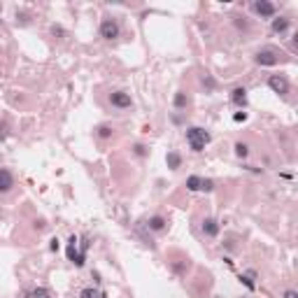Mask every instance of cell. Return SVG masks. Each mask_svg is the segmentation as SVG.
Instances as JSON below:
<instances>
[{
    "label": "cell",
    "instance_id": "cell-7",
    "mask_svg": "<svg viewBox=\"0 0 298 298\" xmlns=\"http://www.w3.org/2000/svg\"><path fill=\"white\" fill-rule=\"evenodd\" d=\"M110 103L117 110H128V107H133V98L126 91H112L110 93Z\"/></svg>",
    "mask_w": 298,
    "mask_h": 298
},
{
    "label": "cell",
    "instance_id": "cell-8",
    "mask_svg": "<svg viewBox=\"0 0 298 298\" xmlns=\"http://www.w3.org/2000/svg\"><path fill=\"white\" fill-rule=\"evenodd\" d=\"M12 186H14V175H12V170L0 168V193L12 191Z\"/></svg>",
    "mask_w": 298,
    "mask_h": 298
},
{
    "label": "cell",
    "instance_id": "cell-10",
    "mask_svg": "<svg viewBox=\"0 0 298 298\" xmlns=\"http://www.w3.org/2000/svg\"><path fill=\"white\" fill-rule=\"evenodd\" d=\"M201 228H203V233H205L208 238H217V236H219V221H217V219H203Z\"/></svg>",
    "mask_w": 298,
    "mask_h": 298
},
{
    "label": "cell",
    "instance_id": "cell-20",
    "mask_svg": "<svg viewBox=\"0 0 298 298\" xmlns=\"http://www.w3.org/2000/svg\"><path fill=\"white\" fill-rule=\"evenodd\" d=\"M201 189H203V191H212V189H214V182H212V179H203Z\"/></svg>",
    "mask_w": 298,
    "mask_h": 298
},
{
    "label": "cell",
    "instance_id": "cell-4",
    "mask_svg": "<svg viewBox=\"0 0 298 298\" xmlns=\"http://www.w3.org/2000/svg\"><path fill=\"white\" fill-rule=\"evenodd\" d=\"M254 61H256V65H263V68L277 65L280 63V52H275V49H261V52H256Z\"/></svg>",
    "mask_w": 298,
    "mask_h": 298
},
{
    "label": "cell",
    "instance_id": "cell-21",
    "mask_svg": "<svg viewBox=\"0 0 298 298\" xmlns=\"http://www.w3.org/2000/svg\"><path fill=\"white\" fill-rule=\"evenodd\" d=\"M282 298H298V291L296 289H287L282 294Z\"/></svg>",
    "mask_w": 298,
    "mask_h": 298
},
{
    "label": "cell",
    "instance_id": "cell-2",
    "mask_svg": "<svg viewBox=\"0 0 298 298\" xmlns=\"http://www.w3.org/2000/svg\"><path fill=\"white\" fill-rule=\"evenodd\" d=\"M119 35H121V26H119L117 19L105 17L103 21H100V37H103V40L112 42V40H117Z\"/></svg>",
    "mask_w": 298,
    "mask_h": 298
},
{
    "label": "cell",
    "instance_id": "cell-23",
    "mask_svg": "<svg viewBox=\"0 0 298 298\" xmlns=\"http://www.w3.org/2000/svg\"><path fill=\"white\" fill-rule=\"evenodd\" d=\"M233 119H236V121H245L247 114H245V112H236V117H233Z\"/></svg>",
    "mask_w": 298,
    "mask_h": 298
},
{
    "label": "cell",
    "instance_id": "cell-5",
    "mask_svg": "<svg viewBox=\"0 0 298 298\" xmlns=\"http://www.w3.org/2000/svg\"><path fill=\"white\" fill-rule=\"evenodd\" d=\"M268 87L272 89V93H277V96H287L289 93V79L284 77V75H270L268 77Z\"/></svg>",
    "mask_w": 298,
    "mask_h": 298
},
{
    "label": "cell",
    "instance_id": "cell-11",
    "mask_svg": "<svg viewBox=\"0 0 298 298\" xmlns=\"http://www.w3.org/2000/svg\"><path fill=\"white\" fill-rule=\"evenodd\" d=\"M231 103L236 107H247V91L242 87H238L231 91Z\"/></svg>",
    "mask_w": 298,
    "mask_h": 298
},
{
    "label": "cell",
    "instance_id": "cell-16",
    "mask_svg": "<svg viewBox=\"0 0 298 298\" xmlns=\"http://www.w3.org/2000/svg\"><path fill=\"white\" fill-rule=\"evenodd\" d=\"M236 156L238 158H247V156H249V147H247L245 142H236Z\"/></svg>",
    "mask_w": 298,
    "mask_h": 298
},
{
    "label": "cell",
    "instance_id": "cell-24",
    "mask_svg": "<svg viewBox=\"0 0 298 298\" xmlns=\"http://www.w3.org/2000/svg\"><path fill=\"white\" fill-rule=\"evenodd\" d=\"M5 135H7V128H5V126H0V138H5Z\"/></svg>",
    "mask_w": 298,
    "mask_h": 298
},
{
    "label": "cell",
    "instance_id": "cell-12",
    "mask_svg": "<svg viewBox=\"0 0 298 298\" xmlns=\"http://www.w3.org/2000/svg\"><path fill=\"white\" fill-rule=\"evenodd\" d=\"M291 21L287 17H280V19H272V33H277V35H284L287 30H289Z\"/></svg>",
    "mask_w": 298,
    "mask_h": 298
},
{
    "label": "cell",
    "instance_id": "cell-18",
    "mask_svg": "<svg viewBox=\"0 0 298 298\" xmlns=\"http://www.w3.org/2000/svg\"><path fill=\"white\" fill-rule=\"evenodd\" d=\"M79 298H100V294H98V289H93V287H87V289L79 291Z\"/></svg>",
    "mask_w": 298,
    "mask_h": 298
},
{
    "label": "cell",
    "instance_id": "cell-15",
    "mask_svg": "<svg viewBox=\"0 0 298 298\" xmlns=\"http://www.w3.org/2000/svg\"><path fill=\"white\" fill-rule=\"evenodd\" d=\"M96 135L100 138V140H107V138H112L114 135V128L112 126H107V123H103V126H98L96 128Z\"/></svg>",
    "mask_w": 298,
    "mask_h": 298
},
{
    "label": "cell",
    "instance_id": "cell-9",
    "mask_svg": "<svg viewBox=\"0 0 298 298\" xmlns=\"http://www.w3.org/2000/svg\"><path fill=\"white\" fill-rule=\"evenodd\" d=\"M147 226H149V231H154V233H163L168 228V219L161 217V214H154V217H149Z\"/></svg>",
    "mask_w": 298,
    "mask_h": 298
},
{
    "label": "cell",
    "instance_id": "cell-14",
    "mask_svg": "<svg viewBox=\"0 0 298 298\" xmlns=\"http://www.w3.org/2000/svg\"><path fill=\"white\" fill-rule=\"evenodd\" d=\"M201 186H203V177H198V175L186 177V189L189 191H201Z\"/></svg>",
    "mask_w": 298,
    "mask_h": 298
},
{
    "label": "cell",
    "instance_id": "cell-17",
    "mask_svg": "<svg viewBox=\"0 0 298 298\" xmlns=\"http://www.w3.org/2000/svg\"><path fill=\"white\" fill-rule=\"evenodd\" d=\"M30 298H52V291L44 289V287H37V289L30 291Z\"/></svg>",
    "mask_w": 298,
    "mask_h": 298
},
{
    "label": "cell",
    "instance_id": "cell-3",
    "mask_svg": "<svg viewBox=\"0 0 298 298\" xmlns=\"http://www.w3.org/2000/svg\"><path fill=\"white\" fill-rule=\"evenodd\" d=\"M87 242H84V245H82V252H79L77 249V238L72 236L70 238V242H68V259H70L72 263H75V266H77V268H82V266H84V261H87Z\"/></svg>",
    "mask_w": 298,
    "mask_h": 298
},
{
    "label": "cell",
    "instance_id": "cell-13",
    "mask_svg": "<svg viewBox=\"0 0 298 298\" xmlns=\"http://www.w3.org/2000/svg\"><path fill=\"white\" fill-rule=\"evenodd\" d=\"M166 163H168V168H170V170H177V168L182 166V156H179L177 151H168Z\"/></svg>",
    "mask_w": 298,
    "mask_h": 298
},
{
    "label": "cell",
    "instance_id": "cell-22",
    "mask_svg": "<svg viewBox=\"0 0 298 298\" xmlns=\"http://www.w3.org/2000/svg\"><path fill=\"white\" fill-rule=\"evenodd\" d=\"M135 154H138V156H145V154H147V147H145V145H135Z\"/></svg>",
    "mask_w": 298,
    "mask_h": 298
},
{
    "label": "cell",
    "instance_id": "cell-1",
    "mask_svg": "<svg viewBox=\"0 0 298 298\" xmlns=\"http://www.w3.org/2000/svg\"><path fill=\"white\" fill-rule=\"evenodd\" d=\"M186 142H189V147H191L193 151H203L205 145L210 142V133L198 128V126H193V128L186 131Z\"/></svg>",
    "mask_w": 298,
    "mask_h": 298
},
{
    "label": "cell",
    "instance_id": "cell-19",
    "mask_svg": "<svg viewBox=\"0 0 298 298\" xmlns=\"http://www.w3.org/2000/svg\"><path fill=\"white\" fill-rule=\"evenodd\" d=\"M186 103H189V100H186V93H182V91H179V93H175V107H177V110L186 107Z\"/></svg>",
    "mask_w": 298,
    "mask_h": 298
},
{
    "label": "cell",
    "instance_id": "cell-6",
    "mask_svg": "<svg viewBox=\"0 0 298 298\" xmlns=\"http://www.w3.org/2000/svg\"><path fill=\"white\" fill-rule=\"evenodd\" d=\"M252 9H254V14H259L261 19H272L275 12H277V7L272 5L270 0H256L254 5H252Z\"/></svg>",
    "mask_w": 298,
    "mask_h": 298
}]
</instances>
